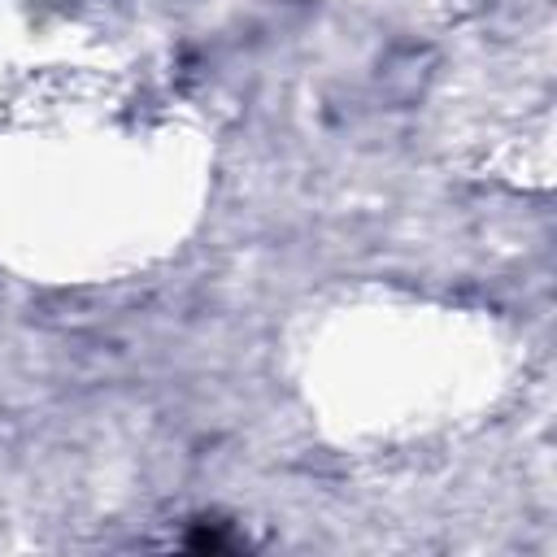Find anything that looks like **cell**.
I'll return each mask as SVG.
<instances>
[{"label": "cell", "mask_w": 557, "mask_h": 557, "mask_svg": "<svg viewBox=\"0 0 557 557\" xmlns=\"http://www.w3.org/2000/svg\"><path fill=\"white\" fill-rule=\"evenodd\" d=\"M187 548H196V553H226V548H235V540L231 535H222V522H196V531L183 540Z\"/></svg>", "instance_id": "obj_1"}]
</instances>
